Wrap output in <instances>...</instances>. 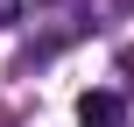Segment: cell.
<instances>
[{
    "label": "cell",
    "instance_id": "6da1fadb",
    "mask_svg": "<svg viewBox=\"0 0 134 127\" xmlns=\"http://www.w3.org/2000/svg\"><path fill=\"white\" fill-rule=\"evenodd\" d=\"M78 127H127V99L120 92H85L78 99Z\"/></svg>",
    "mask_w": 134,
    "mask_h": 127
},
{
    "label": "cell",
    "instance_id": "3957f363",
    "mask_svg": "<svg viewBox=\"0 0 134 127\" xmlns=\"http://www.w3.org/2000/svg\"><path fill=\"white\" fill-rule=\"evenodd\" d=\"M120 78H127V85H134V42H127V49H120Z\"/></svg>",
    "mask_w": 134,
    "mask_h": 127
},
{
    "label": "cell",
    "instance_id": "7a4b0ae2",
    "mask_svg": "<svg viewBox=\"0 0 134 127\" xmlns=\"http://www.w3.org/2000/svg\"><path fill=\"white\" fill-rule=\"evenodd\" d=\"M21 21V0H0V28H14Z\"/></svg>",
    "mask_w": 134,
    "mask_h": 127
}]
</instances>
